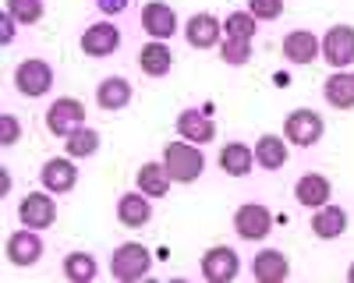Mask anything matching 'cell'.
<instances>
[{"label":"cell","instance_id":"d590c367","mask_svg":"<svg viewBox=\"0 0 354 283\" xmlns=\"http://www.w3.org/2000/svg\"><path fill=\"white\" fill-rule=\"evenodd\" d=\"M11 184H15V181H11V174H8V166H4V170H0V195H8Z\"/></svg>","mask_w":354,"mask_h":283},{"label":"cell","instance_id":"7a4b0ae2","mask_svg":"<svg viewBox=\"0 0 354 283\" xmlns=\"http://www.w3.org/2000/svg\"><path fill=\"white\" fill-rule=\"evenodd\" d=\"M149 269H153V255H149V248H145V244L128 241L121 248H113V259H110L113 280H128L131 283V280L149 276Z\"/></svg>","mask_w":354,"mask_h":283},{"label":"cell","instance_id":"6da1fadb","mask_svg":"<svg viewBox=\"0 0 354 283\" xmlns=\"http://www.w3.org/2000/svg\"><path fill=\"white\" fill-rule=\"evenodd\" d=\"M163 163H167V170H170V177L177 181V184H192V181H198L202 177V170H205V156H202V149L195 146V142H170V146L163 149Z\"/></svg>","mask_w":354,"mask_h":283},{"label":"cell","instance_id":"52a82bcc","mask_svg":"<svg viewBox=\"0 0 354 283\" xmlns=\"http://www.w3.org/2000/svg\"><path fill=\"white\" fill-rule=\"evenodd\" d=\"M322 57L326 64L344 71L354 64V25H333L326 36H322Z\"/></svg>","mask_w":354,"mask_h":283},{"label":"cell","instance_id":"8d00e7d4","mask_svg":"<svg viewBox=\"0 0 354 283\" xmlns=\"http://www.w3.org/2000/svg\"><path fill=\"white\" fill-rule=\"evenodd\" d=\"M347 280H351V283H354V262H351V269H347Z\"/></svg>","mask_w":354,"mask_h":283},{"label":"cell","instance_id":"e0dca14e","mask_svg":"<svg viewBox=\"0 0 354 283\" xmlns=\"http://www.w3.org/2000/svg\"><path fill=\"white\" fill-rule=\"evenodd\" d=\"M322 43L315 32H308V28H294V32L283 36V57L290 64H312L315 57H319Z\"/></svg>","mask_w":354,"mask_h":283},{"label":"cell","instance_id":"5b68a950","mask_svg":"<svg viewBox=\"0 0 354 283\" xmlns=\"http://www.w3.org/2000/svg\"><path fill=\"white\" fill-rule=\"evenodd\" d=\"M18 219L21 226H32V231H46L57 219V202H53V191H28L18 206Z\"/></svg>","mask_w":354,"mask_h":283},{"label":"cell","instance_id":"9c48e42d","mask_svg":"<svg viewBox=\"0 0 354 283\" xmlns=\"http://www.w3.org/2000/svg\"><path fill=\"white\" fill-rule=\"evenodd\" d=\"M234 231H238V237H245V241H262L273 231V216L259 202H245V206H238V213H234Z\"/></svg>","mask_w":354,"mask_h":283},{"label":"cell","instance_id":"ba28073f","mask_svg":"<svg viewBox=\"0 0 354 283\" xmlns=\"http://www.w3.org/2000/svg\"><path fill=\"white\" fill-rule=\"evenodd\" d=\"M185 39L195 50H213V46L223 43V21L209 11H198L185 21Z\"/></svg>","mask_w":354,"mask_h":283},{"label":"cell","instance_id":"8992f818","mask_svg":"<svg viewBox=\"0 0 354 283\" xmlns=\"http://www.w3.org/2000/svg\"><path fill=\"white\" fill-rule=\"evenodd\" d=\"M46 128H50V135H57V138H68L71 131L85 128V106H82V99H75V96L57 99V103L46 110Z\"/></svg>","mask_w":354,"mask_h":283},{"label":"cell","instance_id":"44dd1931","mask_svg":"<svg viewBox=\"0 0 354 283\" xmlns=\"http://www.w3.org/2000/svg\"><path fill=\"white\" fill-rule=\"evenodd\" d=\"M135 89H131V81L121 78V75H110L100 81V89H96V106L100 110H124L131 103Z\"/></svg>","mask_w":354,"mask_h":283},{"label":"cell","instance_id":"d4e9b609","mask_svg":"<svg viewBox=\"0 0 354 283\" xmlns=\"http://www.w3.org/2000/svg\"><path fill=\"white\" fill-rule=\"evenodd\" d=\"M252 163H255V153L245 146V142H230V146L220 149V170L230 174V177H248Z\"/></svg>","mask_w":354,"mask_h":283},{"label":"cell","instance_id":"4fadbf2b","mask_svg":"<svg viewBox=\"0 0 354 283\" xmlns=\"http://www.w3.org/2000/svg\"><path fill=\"white\" fill-rule=\"evenodd\" d=\"M117 46H121V28L110 21H96L82 32V53L85 57H110Z\"/></svg>","mask_w":354,"mask_h":283},{"label":"cell","instance_id":"d6a6232c","mask_svg":"<svg viewBox=\"0 0 354 283\" xmlns=\"http://www.w3.org/2000/svg\"><path fill=\"white\" fill-rule=\"evenodd\" d=\"M18 138H21L18 117H15V113H0V146L11 149V146H18Z\"/></svg>","mask_w":354,"mask_h":283},{"label":"cell","instance_id":"f546056e","mask_svg":"<svg viewBox=\"0 0 354 283\" xmlns=\"http://www.w3.org/2000/svg\"><path fill=\"white\" fill-rule=\"evenodd\" d=\"M4 4H8V11L18 18V25H36V21H43V14H46L43 0H4Z\"/></svg>","mask_w":354,"mask_h":283},{"label":"cell","instance_id":"d6986e66","mask_svg":"<svg viewBox=\"0 0 354 283\" xmlns=\"http://www.w3.org/2000/svg\"><path fill=\"white\" fill-rule=\"evenodd\" d=\"M252 276L262 280V283H283L290 276V262H287V255L277 251V248H262L255 255V262H252Z\"/></svg>","mask_w":354,"mask_h":283},{"label":"cell","instance_id":"5bb4252c","mask_svg":"<svg viewBox=\"0 0 354 283\" xmlns=\"http://www.w3.org/2000/svg\"><path fill=\"white\" fill-rule=\"evenodd\" d=\"M177 135L188 138V142H195V146H205V142L216 138V124H213V117H209L205 110L188 106V110L177 113Z\"/></svg>","mask_w":354,"mask_h":283},{"label":"cell","instance_id":"2e32d148","mask_svg":"<svg viewBox=\"0 0 354 283\" xmlns=\"http://www.w3.org/2000/svg\"><path fill=\"white\" fill-rule=\"evenodd\" d=\"M142 28L149 32L153 39H170L177 32V14L170 4H163V0H153V4L142 8Z\"/></svg>","mask_w":354,"mask_h":283},{"label":"cell","instance_id":"3957f363","mask_svg":"<svg viewBox=\"0 0 354 283\" xmlns=\"http://www.w3.org/2000/svg\"><path fill=\"white\" fill-rule=\"evenodd\" d=\"M322 131H326V124H322V117L315 110L308 106H298V110H290L287 117H283V138L290 142V146H315V142L322 138Z\"/></svg>","mask_w":354,"mask_h":283},{"label":"cell","instance_id":"4316f807","mask_svg":"<svg viewBox=\"0 0 354 283\" xmlns=\"http://www.w3.org/2000/svg\"><path fill=\"white\" fill-rule=\"evenodd\" d=\"M96 149H100V131H93V128H78V131H71L68 138H64V153L68 156H75V159H85V156H96Z\"/></svg>","mask_w":354,"mask_h":283},{"label":"cell","instance_id":"484cf974","mask_svg":"<svg viewBox=\"0 0 354 283\" xmlns=\"http://www.w3.org/2000/svg\"><path fill=\"white\" fill-rule=\"evenodd\" d=\"M255 163L262 170H280L287 163V138L280 135H262L255 142Z\"/></svg>","mask_w":354,"mask_h":283},{"label":"cell","instance_id":"e575fe53","mask_svg":"<svg viewBox=\"0 0 354 283\" xmlns=\"http://www.w3.org/2000/svg\"><path fill=\"white\" fill-rule=\"evenodd\" d=\"M128 4H131V0H96V8H100L103 14H121Z\"/></svg>","mask_w":354,"mask_h":283},{"label":"cell","instance_id":"cb8c5ba5","mask_svg":"<svg viewBox=\"0 0 354 283\" xmlns=\"http://www.w3.org/2000/svg\"><path fill=\"white\" fill-rule=\"evenodd\" d=\"M322 96H326L330 106L337 110H354V75L344 68V71H333L322 85Z\"/></svg>","mask_w":354,"mask_h":283},{"label":"cell","instance_id":"ac0fdd59","mask_svg":"<svg viewBox=\"0 0 354 283\" xmlns=\"http://www.w3.org/2000/svg\"><path fill=\"white\" fill-rule=\"evenodd\" d=\"M330 195H333V184L330 177H322V174H301L298 184H294V198L305 206V209H319V206H326L330 202Z\"/></svg>","mask_w":354,"mask_h":283},{"label":"cell","instance_id":"9a60e30c","mask_svg":"<svg viewBox=\"0 0 354 283\" xmlns=\"http://www.w3.org/2000/svg\"><path fill=\"white\" fill-rule=\"evenodd\" d=\"M117 219H121L124 226H131V231H138V226H145L153 219V202L145 191H128L117 198Z\"/></svg>","mask_w":354,"mask_h":283},{"label":"cell","instance_id":"7402d4cb","mask_svg":"<svg viewBox=\"0 0 354 283\" xmlns=\"http://www.w3.org/2000/svg\"><path fill=\"white\" fill-rule=\"evenodd\" d=\"M344 231H347V213H344L340 206L326 202V206L315 209V216H312V234H315V237L333 241V237H340Z\"/></svg>","mask_w":354,"mask_h":283},{"label":"cell","instance_id":"603a6c76","mask_svg":"<svg viewBox=\"0 0 354 283\" xmlns=\"http://www.w3.org/2000/svg\"><path fill=\"white\" fill-rule=\"evenodd\" d=\"M135 181H138V191H145L149 198H163V195L170 191V184H174L167 163H142L138 174H135Z\"/></svg>","mask_w":354,"mask_h":283},{"label":"cell","instance_id":"836d02e7","mask_svg":"<svg viewBox=\"0 0 354 283\" xmlns=\"http://www.w3.org/2000/svg\"><path fill=\"white\" fill-rule=\"evenodd\" d=\"M15 25H18V18L4 8V14H0V43H4V46L15 43Z\"/></svg>","mask_w":354,"mask_h":283},{"label":"cell","instance_id":"ffe728a7","mask_svg":"<svg viewBox=\"0 0 354 283\" xmlns=\"http://www.w3.org/2000/svg\"><path fill=\"white\" fill-rule=\"evenodd\" d=\"M138 68H142L145 78H163V75H170V68H174V53H170V46H167L163 39L145 43L142 53H138Z\"/></svg>","mask_w":354,"mask_h":283},{"label":"cell","instance_id":"8fae6325","mask_svg":"<svg viewBox=\"0 0 354 283\" xmlns=\"http://www.w3.org/2000/svg\"><path fill=\"white\" fill-rule=\"evenodd\" d=\"M43 259V237L39 231H32V226H25V231H15L8 237V262L25 269V266H36Z\"/></svg>","mask_w":354,"mask_h":283},{"label":"cell","instance_id":"7c38bea8","mask_svg":"<svg viewBox=\"0 0 354 283\" xmlns=\"http://www.w3.org/2000/svg\"><path fill=\"white\" fill-rule=\"evenodd\" d=\"M39 181H43V188L46 191H53V195H68L75 184H78V166H75V156H53V159H46L43 163V170H39Z\"/></svg>","mask_w":354,"mask_h":283},{"label":"cell","instance_id":"4dcf8cb0","mask_svg":"<svg viewBox=\"0 0 354 283\" xmlns=\"http://www.w3.org/2000/svg\"><path fill=\"white\" fill-rule=\"evenodd\" d=\"M220 57H223L227 64H234V68L248 64V61H252V39H230V36H223Z\"/></svg>","mask_w":354,"mask_h":283},{"label":"cell","instance_id":"f1b7e54d","mask_svg":"<svg viewBox=\"0 0 354 283\" xmlns=\"http://www.w3.org/2000/svg\"><path fill=\"white\" fill-rule=\"evenodd\" d=\"M100 273V266H96V259L88 251H71V255H64V276L68 280H75V283H85V280H93Z\"/></svg>","mask_w":354,"mask_h":283},{"label":"cell","instance_id":"277c9868","mask_svg":"<svg viewBox=\"0 0 354 283\" xmlns=\"http://www.w3.org/2000/svg\"><path fill=\"white\" fill-rule=\"evenodd\" d=\"M15 89L28 99H39L53 89V68L46 61H39V57H28V61H21L15 68Z\"/></svg>","mask_w":354,"mask_h":283},{"label":"cell","instance_id":"30bf717a","mask_svg":"<svg viewBox=\"0 0 354 283\" xmlns=\"http://www.w3.org/2000/svg\"><path fill=\"white\" fill-rule=\"evenodd\" d=\"M241 273V259H238V251L227 248V244H216L202 255V276L205 280H213V283H227Z\"/></svg>","mask_w":354,"mask_h":283},{"label":"cell","instance_id":"83f0119b","mask_svg":"<svg viewBox=\"0 0 354 283\" xmlns=\"http://www.w3.org/2000/svg\"><path fill=\"white\" fill-rule=\"evenodd\" d=\"M255 32H259V18L252 11H230L223 18V36L230 39H255Z\"/></svg>","mask_w":354,"mask_h":283},{"label":"cell","instance_id":"1f68e13d","mask_svg":"<svg viewBox=\"0 0 354 283\" xmlns=\"http://www.w3.org/2000/svg\"><path fill=\"white\" fill-rule=\"evenodd\" d=\"M248 11L259 21H277L283 14V0H248Z\"/></svg>","mask_w":354,"mask_h":283}]
</instances>
